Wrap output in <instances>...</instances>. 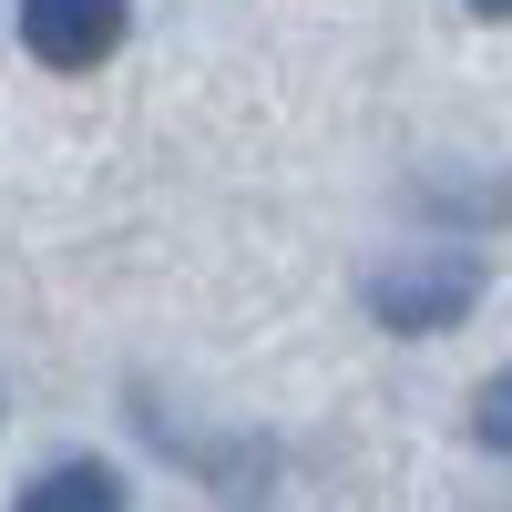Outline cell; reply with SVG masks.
<instances>
[{"mask_svg": "<svg viewBox=\"0 0 512 512\" xmlns=\"http://www.w3.org/2000/svg\"><path fill=\"white\" fill-rule=\"evenodd\" d=\"M482 297V267L472 256H400V267L369 277V318L400 328V338H431V328H461Z\"/></svg>", "mask_w": 512, "mask_h": 512, "instance_id": "6da1fadb", "label": "cell"}, {"mask_svg": "<svg viewBox=\"0 0 512 512\" xmlns=\"http://www.w3.org/2000/svg\"><path fill=\"white\" fill-rule=\"evenodd\" d=\"M134 31V0H21V52L52 72H93L123 52Z\"/></svg>", "mask_w": 512, "mask_h": 512, "instance_id": "7a4b0ae2", "label": "cell"}, {"mask_svg": "<svg viewBox=\"0 0 512 512\" xmlns=\"http://www.w3.org/2000/svg\"><path fill=\"white\" fill-rule=\"evenodd\" d=\"M11 512H123V472L113 461H52V472H31Z\"/></svg>", "mask_w": 512, "mask_h": 512, "instance_id": "3957f363", "label": "cell"}, {"mask_svg": "<svg viewBox=\"0 0 512 512\" xmlns=\"http://www.w3.org/2000/svg\"><path fill=\"white\" fill-rule=\"evenodd\" d=\"M472 441L512 461V369H492V379H482V390H472Z\"/></svg>", "mask_w": 512, "mask_h": 512, "instance_id": "277c9868", "label": "cell"}, {"mask_svg": "<svg viewBox=\"0 0 512 512\" xmlns=\"http://www.w3.org/2000/svg\"><path fill=\"white\" fill-rule=\"evenodd\" d=\"M472 11H482V21H512V0H472Z\"/></svg>", "mask_w": 512, "mask_h": 512, "instance_id": "5b68a950", "label": "cell"}]
</instances>
